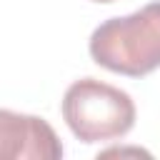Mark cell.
Returning a JSON list of instances; mask_svg holds the SVG:
<instances>
[{
    "label": "cell",
    "instance_id": "7a4b0ae2",
    "mask_svg": "<svg viewBox=\"0 0 160 160\" xmlns=\"http://www.w3.org/2000/svg\"><path fill=\"white\" fill-rule=\"evenodd\" d=\"M62 118L72 135L82 142L115 140L132 128L135 102L120 88L95 78H82L65 90Z\"/></svg>",
    "mask_w": 160,
    "mask_h": 160
},
{
    "label": "cell",
    "instance_id": "3957f363",
    "mask_svg": "<svg viewBox=\"0 0 160 160\" xmlns=\"http://www.w3.org/2000/svg\"><path fill=\"white\" fill-rule=\"evenodd\" d=\"M58 158H62V142L42 118L0 108V160Z\"/></svg>",
    "mask_w": 160,
    "mask_h": 160
},
{
    "label": "cell",
    "instance_id": "6da1fadb",
    "mask_svg": "<svg viewBox=\"0 0 160 160\" xmlns=\"http://www.w3.org/2000/svg\"><path fill=\"white\" fill-rule=\"evenodd\" d=\"M90 55L98 65L130 78L160 68V2L98 25L90 35Z\"/></svg>",
    "mask_w": 160,
    "mask_h": 160
},
{
    "label": "cell",
    "instance_id": "277c9868",
    "mask_svg": "<svg viewBox=\"0 0 160 160\" xmlns=\"http://www.w3.org/2000/svg\"><path fill=\"white\" fill-rule=\"evenodd\" d=\"M92 2H112V0H92Z\"/></svg>",
    "mask_w": 160,
    "mask_h": 160
}]
</instances>
